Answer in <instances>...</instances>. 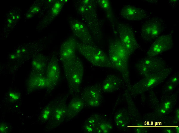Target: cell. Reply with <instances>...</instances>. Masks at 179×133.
I'll list each match as a JSON object with an SVG mask.
<instances>
[{"instance_id": "9c48e42d", "label": "cell", "mask_w": 179, "mask_h": 133, "mask_svg": "<svg viewBox=\"0 0 179 133\" xmlns=\"http://www.w3.org/2000/svg\"><path fill=\"white\" fill-rule=\"evenodd\" d=\"M103 93L101 84L97 83L84 88L80 96L86 107L97 108L100 107L102 103Z\"/></svg>"}, {"instance_id": "5b68a950", "label": "cell", "mask_w": 179, "mask_h": 133, "mask_svg": "<svg viewBox=\"0 0 179 133\" xmlns=\"http://www.w3.org/2000/svg\"><path fill=\"white\" fill-rule=\"evenodd\" d=\"M70 94L73 97L80 91L84 77V69L81 59L77 56L72 64L64 69Z\"/></svg>"}, {"instance_id": "ffe728a7", "label": "cell", "mask_w": 179, "mask_h": 133, "mask_svg": "<svg viewBox=\"0 0 179 133\" xmlns=\"http://www.w3.org/2000/svg\"><path fill=\"white\" fill-rule=\"evenodd\" d=\"M177 86L166 82L163 85L162 91L163 95H167L173 93Z\"/></svg>"}, {"instance_id": "6da1fadb", "label": "cell", "mask_w": 179, "mask_h": 133, "mask_svg": "<svg viewBox=\"0 0 179 133\" xmlns=\"http://www.w3.org/2000/svg\"><path fill=\"white\" fill-rule=\"evenodd\" d=\"M96 1L79 0L74 5L81 21L89 30L95 42L102 38L101 22L99 18Z\"/></svg>"}, {"instance_id": "7c38bea8", "label": "cell", "mask_w": 179, "mask_h": 133, "mask_svg": "<svg viewBox=\"0 0 179 133\" xmlns=\"http://www.w3.org/2000/svg\"><path fill=\"white\" fill-rule=\"evenodd\" d=\"M77 40L74 37H70L62 45L60 50V59L64 69L71 65L77 56L76 48Z\"/></svg>"}, {"instance_id": "4fadbf2b", "label": "cell", "mask_w": 179, "mask_h": 133, "mask_svg": "<svg viewBox=\"0 0 179 133\" xmlns=\"http://www.w3.org/2000/svg\"><path fill=\"white\" fill-rule=\"evenodd\" d=\"M151 13L143 8L131 5L123 6L120 11L122 18L130 21L142 20L149 18Z\"/></svg>"}, {"instance_id": "4316f807", "label": "cell", "mask_w": 179, "mask_h": 133, "mask_svg": "<svg viewBox=\"0 0 179 133\" xmlns=\"http://www.w3.org/2000/svg\"><path fill=\"white\" fill-rule=\"evenodd\" d=\"M166 132L167 133H172L173 132L172 129H167L166 130Z\"/></svg>"}, {"instance_id": "d4e9b609", "label": "cell", "mask_w": 179, "mask_h": 133, "mask_svg": "<svg viewBox=\"0 0 179 133\" xmlns=\"http://www.w3.org/2000/svg\"><path fill=\"white\" fill-rule=\"evenodd\" d=\"M8 128L7 126L4 124H1L0 126V131L1 132H5L7 131Z\"/></svg>"}, {"instance_id": "ba28073f", "label": "cell", "mask_w": 179, "mask_h": 133, "mask_svg": "<svg viewBox=\"0 0 179 133\" xmlns=\"http://www.w3.org/2000/svg\"><path fill=\"white\" fill-rule=\"evenodd\" d=\"M116 28L119 39L130 56L139 48L133 31L128 25L124 23H118Z\"/></svg>"}, {"instance_id": "8992f818", "label": "cell", "mask_w": 179, "mask_h": 133, "mask_svg": "<svg viewBox=\"0 0 179 133\" xmlns=\"http://www.w3.org/2000/svg\"><path fill=\"white\" fill-rule=\"evenodd\" d=\"M166 27L165 22L161 17H152L143 24L140 31L141 36L144 40L150 42L159 36Z\"/></svg>"}, {"instance_id": "e0dca14e", "label": "cell", "mask_w": 179, "mask_h": 133, "mask_svg": "<svg viewBox=\"0 0 179 133\" xmlns=\"http://www.w3.org/2000/svg\"><path fill=\"white\" fill-rule=\"evenodd\" d=\"M97 5L104 11L115 33L117 34L115 28L114 16L111 5L108 0H97Z\"/></svg>"}, {"instance_id": "d6986e66", "label": "cell", "mask_w": 179, "mask_h": 133, "mask_svg": "<svg viewBox=\"0 0 179 133\" xmlns=\"http://www.w3.org/2000/svg\"><path fill=\"white\" fill-rule=\"evenodd\" d=\"M49 76L51 79L53 84L55 85L58 83L60 77V70L57 60H55L51 65L49 71Z\"/></svg>"}, {"instance_id": "7a4b0ae2", "label": "cell", "mask_w": 179, "mask_h": 133, "mask_svg": "<svg viewBox=\"0 0 179 133\" xmlns=\"http://www.w3.org/2000/svg\"><path fill=\"white\" fill-rule=\"evenodd\" d=\"M129 55L126 48L119 39L110 42L108 51V56L112 68L121 74L126 86L129 85L128 61Z\"/></svg>"}, {"instance_id": "7402d4cb", "label": "cell", "mask_w": 179, "mask_h": 133, "mask_svg": "<svg viewBox=\"0 0 179 133\" xmlns=\"http://www.w3.org/2000/svg\"><path fill=\"white\" fill-rule=\"evenodd\" d=\"M51 113V110L49 107H47L43 110L42 114V118L43 119L46 120L48 119Z\"/></svg>"}, {"instance_id": "603a6c76", "label": "cell", "mask_w": 179, "mask_h": 133, "mask_svg": "<svg viewBox=\"0 0 179 133\" xmlns=\"http://www.w3.org/2000/svg\"><path fill=\"white\" fill-rule=\"evenodd\" d=\"M9 96L11 99L13 101H17L20 98L19 95L17 93L11 92L9 94Z\"/></svg>"}, {"instance_id": "8fae6325", "label": "cell", "mask_w": 179, "mask_h": 133, "mask_svg": "<svg viewBox=\"0 0 179 133\" xmlns=\"http://www.w3.org/2000/svg\"><path fill=\"white\" fill-rule=\"evenodd\" d=\"M70 29L74 36L83 43L91 45H96L88 28L81 21L72 18L69 20Z\"/></svg>"}, {"instance_id": "3957f363", "label": "cell", "mask_w": 179, "mask_h": 133, "mask_svg": "<svg viewBox=\"0 0 179 133\" xmlns=\"http://www.w3.org/2000/svg\"><path fill=\"white\" fill-rule=\"evenodd\" d=\"M172 69L168 67L165 69L143 77L132 85L127 87L130 94L136 96L149 90L161 83L170 74Z\"/></svg>"}, {"instance_id": "2e32d148", "label": "cell", "mask_w": 179, "mask_h": 133, "mask_svg": "<svg viewBox=\"0 0 179 133\" xmlns=\"http://www.w3.org/2000/svg\"><path fill=\"white\" fill-rule=\"evenodd\" d=\"M103 115L99 113L93 114L90 115L83 124L82 130L86 133H95L96 126Z\"/></svg>"}, {"instance_id": "277c9868", "label": "cell", "mask_w": 179, "mask_h": 133, "mask_svg": "<svg viewBox=\"0 0 179 133\" xmlns=\"http://www.w3.org/2000/svg\"><path fill=\"white\" fill-rule=\"evenodd\" d=\"M76 47L81 55L93 66L113 69L108 56L96 45H87L77 41Z\"/></svg>"}, {"instance_id": "44dd1931", "label": "cell", "mask_w": 179, "mask_h": 133, "mask_svg": "<svg viewBox=\"0 0 179 133\" xmlns=\"http://www.w3.org/2000/svg\"><path fill=\"white\" fill-rule=\"evenodd\" d=\"M179 80L178 72H176L172 75L166 82L177 86L178 85Z\"/></svg>"}, {"instance_id": "30bf717a", "label": "cell", "mask_w": 179, "mask_h": 133, "mask_svg": "<svg viewBox=\"0 0 179 133\" xmlns=\"http://www.w3.org/2000/svg\"><path fill=\"white\" fill-rule=\"evenodd\" d=\"M172 32L160 35L152 42L146 53L147 56H156L171 49L173 45Z\"/></svg>"}, {"instance_id": "ac0fdd59", "label": "cell", "mask_w": 179, "mask_h": 133, "mask_svg": "<svg viewBox=\"0 0 179 133\" xmlns=\"http://www.w3.org/2000/svg\"><path fill=\"white\" fill-rule=\"evenodd\" d=\"M113 128V125L111 121L106 116L103 115L96 126L95 133H108L112 131Z\"/></svg>"}, {"instance_id": "5bb4252c", "label": "cell", "mask_w": 179, "mask_h": 133, "mask_svg": "<svg viewBox=\"0 0 179 133\" xmlns=\"http://www.w3.org/2000/svg\"><path fill=\"white\" fill-rule=\"evenodd\" d=\"M125 84L122 78L114 74H110L106 76L101 86L103 93H110L119 90Z\"/></svg>"}, {"instance_id": "83f0119b", "label": "cell", "mask_w": 179, "mask_h": 133, "mask_svg": "<svg viewBox=\"0 0 179 133\" xmlns=\"http://www.w3.org/2000/svg\"><path fill=\"white\" fill-rule=\"evenodd\" d=\"M175 131L177 133H179V127L177 126V127H176L175 128Z\"/></svg>"}, {"instance_id": "52a82bcc", "label": "cell", "mask_w": 179, "mask_h": 133, "mask_svg": "<svg viewBox=\"0 0 179 133\" xmlns=\"http://www.w3.org/2000/svg\"><path fill=\"white\" fill-rule=\"evenodd\" d=\"M168 67L164 60L157 56L143 58L135 64L137 71L143 77L159 72Z\"/></svg>"}, {"instance_id": "cb8c5ba5", "label": "cell", "mask_w": 179, "mask_h": 133, "mask_svg": "<svg viewBox=\"0 0 179 133\" xmlns=\"http://www.w3.org/2000/svg\"><path fill=\"white\" fill-rule=\"evenodd\" d=\"M33 65L34 66L36 69H41L42 67V64H41L38 62H34Z\"/></svg>"}, {"instance_id": "9a60e30c", "label": "cell", "mask_w": 179, "mask_h": 133, "mask_svg": "<svg viewBox=\"0 0 179 133\" xmlns=\"http://www.w3.org/2000/svg\"><path fill=\"white\" fill-rule=\"evenodd\" d=\"M85 107L80 96L73 97L67 105L65 119L66 121H69L74 119Z\"/></svg>"}, {"instance_id": "484cf974", "label": "cell", "mask_w": 179, "mask_h": 133, "mask_svg": "<svg viewBox=\"0 0 179 133\" xmlns=\"http://www.w3.org/2000/svg\"><path fill=\"white\" fill-rule=\"evenodd\" d=\"M175 116L177 121H178L179 119V110L178 109H177L176 111Z\"/></svg>"}]
</instances>
